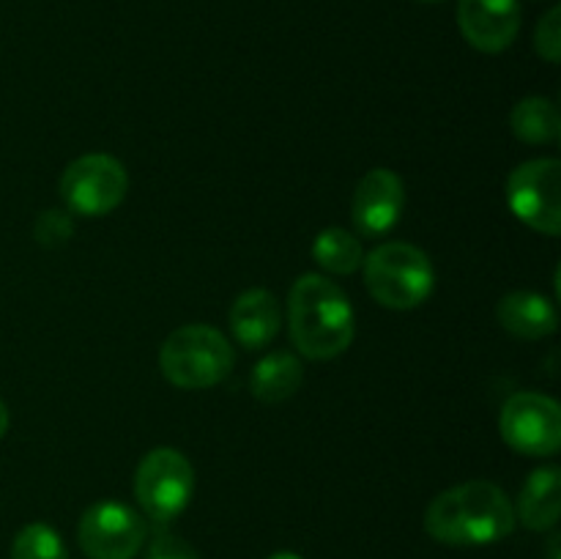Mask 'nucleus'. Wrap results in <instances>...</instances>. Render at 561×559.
<instances>
[{"instance_id": "f257e3e1", "label": "nucleus", "mask_w": 561, "mask_h": 559, "mask_svg": "<svg viewBox=\"0 0 561 559\" xmlns=\"http://www.w3.org/2000/svg\"><path fill=\"white\" fill-rule=\"evenodd\" d=\"M513 529V502L496 482L488 480L449 488L425 510V532L444 546H491Z\"/></svg>"}, {"instance_id": "f03ea898", "label": "nucleus", "mask_w": 561, "mask_h": 559, "mask_svg": "<svg viewBox=\"0 0 561 559\" xmlns=\"http://www.w3.org/2000/svg\"><path fill=\"white\" fill-rule=\"evenodd\" d=\"M290 340L301 356L316 362L334 360L354 340V307L332 280L301 274L288 296Z\"/></svg>"}, {"instance_id": "7ed1b4c3", "label": "nucleus", "mask_w": 561, "mask_h": 559, "mask_svg": "<svg viewBox=\"0 0 561 559\" xmlns=\"http://www.w3.org/2000/svg\"><path fill=\"white\" fill-rule=\"evenodd\" d=\"M233 345L219 329L190 323L168 334L159 351L162 376L179 389H208L233 370Z\"/></svg>"}, {"instance_id": "20e7f679", "label": "nucleus", "mask_w": 561, "mask_h": 559, "mask_svg": "<svg viewBox=\"0 0 561 559\" xmlns=\"http://www.w3.org/2000/svg\"><path fill=\"white\" fill-rule=\"evenodd\" d=\"M365 285L378 305L389 310H414L431 299L436 272L420 247L389 241L365 258Z\"/></svg>"}, {"instance_id": "39448f33", "label": "nucleus", "mask_w": 561, "mask_h": 559, "mask_svg": "<svg viewBox=\"0 0 561 559\" xmlns=\"http://www.w3.org/2000/svg\"><path fill=\"white\" fill-rule=\"evenodd\" d=\"M195 491V469L190 458L173 447H157L140 460L135 475V497L157 524L179 518Z\"/></svg>"}, {"instance_id": "423d86ee", "label": "nucleus", "mask_w": 561, "mask_h": 559, "mask_svg": "<svg viewBox=\"0 0 561 559\" xmlns=\"http://www.w3.org/2000/svg\"><path fill=\"white\" fill-rule=\"evenodd\" d=\"M129 190L126 168L110 153H85L64 170L60 195L80 217H104L124 203Z\"/></svg>"}, {"instance_id": "0eeeda50", "label": "nucleus", "mask_w": 561, "mask_h": 559, "mask_svg": "<svg viewBox=\"0 0 561 559\" xmlns=\"http://www.w3.org/2000/svg\"><path fill=\"white\" fill-rule=\"evenodd\" d=\"M507 203L515 217L546 236L561 230V162L531 159L507 179Z\"/></svg>"}, {"instance_id": "6e6552de", "label": "nucleus", "mask_w": 561, "mask_h": 559, "mask_svg": "<svg viewBox=\"0 0 561 559\" xmlns=\"http://www.w3.org/2000/svg\"><path fill=\"white\" fill-rule=\"evenodd\" d=\"M499 427L504 442L529 458H548L561 447V409L548 395H513L504 403Z\"/></svg>"}, {"instance_id": "1a4fd4ad", "label": "nucleus", "mask_w": 561, "mask_h": 559, "mask_svg": "<svg viewBox=\"0 0 561 559\" xmlns=\"http://www.w3.org/2000/svg\"><path fill=\"white\" fill-rule=\"evenodd\" d=\"M77 540L88 559H135L146 546V521L121 502H96L82 513Z\"/></svg>"}, {"instance_id": "9d476101", "label": "nucleus", "mask_w": 561, "mask_h": 559, "mask_svg": "<svg viewBox=\"0 0 561 559\" xmlns=\"http://www.w3.org/2000/svg\"><path fill=\"white\" fill-rule=\"evenodd\" d=\"M405 206L403 181L394 170L376 168L356 184L351 217L365 239H378L398 225Z\"/></svg>"}, {"instance_id": "9b49d317", "label": "nucleus", "mask_w": 561, "mask_h": 559, "mask_svg": "<svg viewBox=\"0 0 561 559\" xmlns=\"http://www.w3.org/2000/svg\"><path fill=\"white\" fill-rule=\"evenodd\" d=\"M458 25L474 49L502 53L520 31V5L518 0H460Z\"/></svg>"}, {"instance_id": "f8f14e48", "label": "nucleus", "mask_w": 561, "mask_h": 559, "mask_svg": "<svg viewBox=\"0 0 561 559\" xmlns=\"http://www.w3.org/2000/svg\"><path fill=\"white\" fill-rule=\"evenodd\" d=\"M283 312H279L277 296L266 288H250L230 307V329L239 345L247 351L266 349L279 332Z\"/></svg>"}, {"instance_id": "ddd939ff", "label": "nucleus", "mask_w": 561, "mask_h": 559, "mask_svg": "<svg viewBox=\"0 0 561 559\" xmlns=\"http://www.w3.org/2000/svg\"><path fill=\"white\" fill-rule=\"evenodd\" d=\"M496 318L513 338L540 340L557 332L559 316L551 299L531 290H513L496 307Z\"/></svg>"}, {"instance_id": "4468645a", "label": "nucleus", "mask_w": 561, "mask_h": 559, "mask_svg": "<svg viewBox=\"0 0 561 559\" xmlns=\"http://www.w3.org/2000/svg\"><path fill=\"white\" fill-rule=\"evenodd\" d=\"M561 513V471L557 466H542L531 471L520 491L515 518L531 532H548L557 526Z\"/></svg>"}, {"instance_id": "2eb2a0df", "label": "nucleus", "mask_w": 561, "mask_h": 559, "mask_svg": "<svg viewBox=\"0 0 561 559\" xmlns=\"http://www.w3.org/2000/svg\"><path fill=\"white\" fill-rule=\"evenodd\" d=\"M301 381H305L301 362L290 351H274L255 365L250 389L261 403H283L299 392Z\"/></svg>"}, {"instance_id": "dca6fc26", "label": "nucleus", "mask_w": 561, "mask_h": 559, "mask_svg": "<svg viewBox=\"0 0 561 559\" xmlns=\"http://www.w3.org/2000/svg\"><path fill=\"white\" fill-rule=\"evenodd\" d=\"M510 126L518 140L531 142V146H546V142L559 140L561 135L559 110L546 96H529L515 104L510 113Z\"/></svg>"}, {"instance_id": "f3484780", "label": "nucleus", "mask_w": 561, "mask_h": 559, "mask_svg": "<svg viewBox=\"0 0 561 559\" xmlns=\"http://www.w3.org/2000/svg\"><path fill=\"white\" fill-rule=\"evenodd\" d=\"M312 261L329 274H354L365 261L362 241L343 228H327L312 241Z\"/></svg>"}, {"instance_id": "a211bd4d", "label": "nucleus", "mask_w": 561, "mask_h": 559, "mask_svg": "<svg viewBox=\"0 0 561 559\" xmlns=\"http://www.w3.org/2000/svg\"><path fill=\"white\" fill-rule=\"evenodd\" d=\"M11 559H69L58 532L47 524H27L11 546Z\"/></svg>"}, {"instance_id": "6ab92c4d", "label": "nucleus", "mask_w": 561, "mask_h": 559, "mask_svg": "<svg viewBox=\"0 0 561 559\" xmlns=\"http://www.w3.org/2000/svg\"><path fill=\"white\" fill-rule=\"evenodd\" d=\"M33 233H36L38 244H44V247L66 244V241H69V236H71V217H69V214L49 208V212L38 214Z\"/></svg>"}, {"instance_id": "aec40b11", "label": "nucleus", "mask_w": 561, "mask_h": 559, "mask_svg": "<svg viewBox=\"0 0 561 559\" xmlns=\"http://www.w3.org/2000/svg\"><path fill=\"white\" fill-rule=\"evenodd\" d=\"M535 47L548 64H559L561 58V9H551L540 20L535 33Z\"/></svg>"}, {"instance_id": "412c9836", "label": "nucleus", "mask_w": 561, "mask_h": 559, "mask_svg": "<svg viewBox=\"0 0 561 559\" xmlns=\"http://www.w3.org/2000/svg\"><path fill=\"white\" fill-rule=\"evenodd\" d=\"M146 559H201L197 557L195 546L186 543L184 537L173 535V532H159L148 546Z\"/></svg>"}, {"instance_id": "4be33fe9", "label": "nucleus", "mask_w": 561, "mask_h": 559, "mask_svg": "<svg viewBox=\"0 0 561 559\" xmlns=\"http://www.w3.org/2000/svg\"><path fill=\"white\" fill-rule=\"evenodd\" d=\"M5 431H9V409H5V403L0 400V438L5 436Z\"/></svg>"}, {"instance_id": "5701e85b", "label": "nucleus", "mask_w": 561, "mask_h": 559, "mask_svg": "<svg viewBox=\"0 0 561 559\" xmlns=\"http://www.w3.org/2000/svg\"><path fill=\"white\" fill-rule=\"evenodd\" d=\"M548 557L559 559V535H553L551 540H548Z\"/></svg>"}, {"instance_id": "b1692460", "label": "nucleus", "mask_w": 561, "mask_h": 559, "mask_svg": "<svg viewBox=\"0 0 561 559\" xmlns=\"http://www.w3.org/2000/svg\"><path fill=\"white\" fill-rule=\"evenodd\" d=\"M268 559H301L299 554H290V551H279V554H272Z\"/></svg>"}, {"instance_id": "393cba45", "label": "nucleus", "mask_w": 561, "mask_h": 559, "mask_svg": "<svg viewBox=\"0 0 561 559\" xmlns=\"http://www.w3.org/2000/svg\"><path fill=\"white\" fill-rule=\"evenodd\" d=\"M427 3H433V0H427Z\"/></svg>"}]
</instances>
